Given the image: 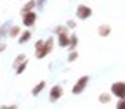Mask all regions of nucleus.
Instances as JSON below:
<instances>
[{"label": "nucleus", "instance_id": "3", "mask_svg": "<svg viewBox=\"0 0 125 109\" xmlns=\"http://www.w3.org/2000/svg\"><path fill=\"white\" fill-rule=\"evenodd\" d=\"M111 95H115L118 99L125 97V82H115L111 85Z\"/></svg>", "mask_w": 125, "mask_h": 109}, {"label": "nucleus", "instance_id": "11", "mask_svg": "<svg viewBox=\"0 0 125 109\" xmlns=\"http://www.w3.org/2000/svg\"><path fill=\"white\" fill-rule=\"evenodd\" d=\"M45 88V82H38L35 87H33V90H31V93H33V95H38V93L42 92Z\"/></svg>", "mask_w": 125, "mask_h": 109}, {"label": "nucleus", "instance_id": "5", "mask_svg": "<svg viewBox=\"0 0 125 109\" xmlns=\"http://www.w3.org/2000/svg\"><path fill=\"white\" fill-rule=\"evenodd\" d=\"M35 23H37V14H35V10H30V12H24V14H23V24H24L26 28L35 26Z\"/></svg>", "mask_w": 125, "mask_h": 109}, {"label": "nucleus", "instance_id": "17", "mask_svg": "<svg viewBox=\"0 0 125 109\" xmlns=\"http://www.w3.org/2000/svg\"><path fill=\"white\" fill-rule=\"evenodd\" d=\"M19 31H21V29H19L18 26H12V28H10V33H9V35H10L12 38H16V36L19 35Z\"/></svg>", "mask_w": 125, "mask_h": 109}, {"label": "nucleus", "instance_id": "10", "mask_svg": "<svg viewBox=\"0 0 125 109\" xmlns=\"http://www.w3.org/2000/svg\"><path fill=\"white\" fill-rule=\"evenodd\" d=\"M76 45H78V36L76 35H70V45H68V49L70 50H75Z\"/></svg>", "mask_w": 125, "mask_h": 109}, {"label": "nucleus", "instance_id": "14", "mask_svg": "<svg viewBox=\"0 0 125 109\" xmlns=\"http://www.w3.org/2000/svg\"><path fill=\"white\" fill-rule=\"evenodd\" d=\"M26 66H28V61H26V59H24V61H23V62H21V64H19V66H18V68H16V73H18V74H21V73H23V71H24V69H26Z\"/></svg>", "mask_w": 125, "mask_h": 109}, {"label": "nucleus", "instance_id": "1", "mask_svg": "<svg viewBox=\"0 0 125 109\" xmlns=\"http://www.w3.org/2000/svg\"><path fill=\"white\" fill-rule=\"evenodd\" d=\"M54 49V38L49 36L47 40H38L35 43V55L37 59H43L45 55H49Z\"/></svg>", "mask_w": 125, "mask_h": 109}, {"label": "nucleus", "instance_id": "9", "mask_svg": "<svg viewBox=\"0 0 125 109\" xmlns=\"http://www.w3.org/2000/svg\"><path fill=\"white\" fill-rule=\"evenodd\" d=\"M37 5V2L35 0H30V2H26L24 4V7L21 9V14H24V12H30V10H33V7Z\"/></svg>", "mask_w": 125, "mask_h": 109}, {"label": "nucleus", "instance_id": "13", "mask_svg": "<svg viewBox=\"0 0 125 109\" xmlns=\"http://www.w3.org/2000/svg\"><path fill=\"white\" fill-rule=\"evenodd\" d=\"M109 100H111V93H101L99 95V102L101 104H108Z\"/></svg>", "mask_w": 125, "mask_h": 109}, {"label": "nucleus", "instance_id": "6", "mask_svg": "<svg viewBox=\"0 0 125 109\" xmlns=\"http://www.w3.org/2000/svg\"><path fill=\"white\" fill-rule=\"evenodd\" d=\"M61 97H62V87H61V85H54V87L51 88V95H49L51 102H57Z\"/></svg>", "mask_w": 125, "mask_h": 109}, {"label": "nucleus", "instance_id": "16", "mask_svg": "<svg viewBox=\"0 0 125 109\" xmlns=\"http://www.w3.org/2000/svg\"><path fill=\"white\" fill-rule=\"evenodd\" d=\"M76 59H78V52H76V50H71L70 55H68V61H70V62H75Z\"/></svg>", "mask_w": 125, "mask_h": 109}, {"label": "nucleus", "instance_id": "7", "mask_svg": "<svg viewBox=\"0 0 125 109\" xmlns=\"http://www.w3.org/2000/svg\"><path fill=\"white\" fill-rule=\"evenodd\" d=\"M57 43L59 47H68L70 45V33H68V28L64 31H61V33H57Z\"/></svg>", "mask_w": 125, "mask_h": 109}, {"label": "nucleus", "instance_id": "2", "mask_svg": "<svg viewBox=\"0 0 125 109\" xmlns=\"http://www.w3.org/2000/svg\"><path fill=\"white\" fill-rule=\"evenodd\" d=\"M89 82H90V76H89V74H83V76H80V78L76 80V83L73 85L71 92L75 93V95H78V93H82V92L85 90V87L89 85Z\"/></svg>", "mask_w": 125, "mask_h": 109}, {"label": "nucleus", "instance_id": "18", "mask_svg": "<svg viewBox=\"0 0 125 109\" xmlns=\"http://www.w3.org/2000/svg\"><path fill=\"white\" fill-rule=\"evenodd\" d=\"M116 109H125V97L120 99V102H116Z\"/></svg>", "mask_w": 125, "mask_h": 109}, {"label": "nucleus", "instance_id": "15", "mask_svg": "<svg viewBox=\"0 0 125 109\" xmlns=\"http://www.w3.org/2000/svg\"><path fill=\"white\" fill-rule=\"evenodd\" d=\"M24 59H26V55H23V54H21V55H18V57H16V61H14V69H16V68H18V66L21 64V62L24 61Z\"/></svg>", "mask_w": 125, "mask_h": 109}, {"label": "nucleus", "instance_id": "4", "mask_svg": "<svg viewBox=\"0 0 125 109\" xmlns=\"http://www.w3.org/2000/svg\"><path fill=\"white\" fill-rule=\"evenodd\" d=\"M90 16H92V9H90L89 5L80 4V5L76 7V18H78V19H82V21H83V19H89Z\"/></svg>", "mask_w": 125, "mask_h": 109}, {"label": "nucleus", "instance_id": "19", "mask_svg": "<svg viewBox=\"0 0 125 109\" xmlns=\"http://www.w3.org/2000/svg\"><path fill=\"white\" fill-rule=\"evenodd\" d=\"M66 26H68V28H75V21H68Z\"/></svg>", "mask_w": 125, "mask_h": 109}, {"label": "nucleus", "instance_id": "8", "mask_svg": "<svg viewBox=\"0 0 125 109\" xmlns=\"http://www.w3.org/2000/svg\"><path fill=\"white\" fill-rule=\"evenodd\" d=\"M97 33H99V36H109V33H111V26H109V24H101L97 28Z\"/></svg>", "mask_w": 125, "mask_h": 109}, {"label": "nucleus", "instance_id": "12", "mask_svg": "<svg viewBox=\"0 0 125 109\" xmlns=\"http://www.w3.org/2000/svg\"><path fill=\"white\" fill-rule=\"evenodd\" d=\"M30 38H31V31H30V29H26V31H23V35L19 36V42H21V43H26Z\"/></svg>", "mask_w": 125, "mask_h": 109}]
</instances>
